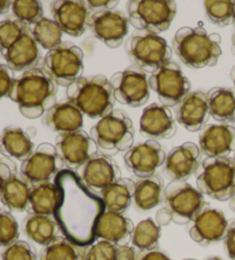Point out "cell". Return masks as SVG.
Returning a JSON list of instances; mask_svg holds the SVG:
<instances>
[{
	"instance_id": "cell-9",
	"label": "cell",
	"mask_w": 235,
	"mask_h": 260,
	"mask_svg": "<svg viewBox=\"0 0 235 260\" xmlns=\"http://www.w3.org/2000/svg\"><path fill=\"white\" fill-rule=\"evenodd\" d=\"M165 208L172 214L177 225H188L209 204L204 195L187 181H171L164 189Z\"/></svg>"
},
{
	"instance_id": "cell-23",
	"label": "cell",
	"mask_w": 235,
	"mask_h": 260,
	"mask_svg": "<svg viewBox=\"0 0 235 260\" xmlns=\"http://www.w3.org/2000/svg\"><path fill=\"white\" fill-rule=\"evenodd\" d=\"M198 143L201 152L207 157H229L235 152V127L228 124L208 125Z\"/></svg>"
},
{
	"instance_id": "cell-19",
	"label": "cell",
	"mask_w": 235,
	"mask_h": 260,
	"mask_svg": "<svg viewBox=\"0 0 235 260\" xmlns=\"http://www.w3.org/2000/svg\"><path fill=\"white\" fill-rule=\"evenodd\" d=\"M202 162L200 147L193 142H185L182 146L174 147L166 155L165 176L172 181H186L189 177L197 173Z\"/></svg>"
},
{
	"instance_id": "cell-20",
	"label": "cell",
	"mask_w": 235,
	"mask_h": 260,
	"mask_svg": "<svg viewBox=\"0 0 235 260\" xmlns=\"http://www.w3.org/2000/svg\"><path fill=\"white\" fill-rule=\"evenodd\" d=\"M51 12L54 21L62 29L63 34L72 37H79L89 28L91 16L86 2L58 0L51 4Z\"/></svg>"
},
{
	"instance_id": "cell-3",
	"label": "cell",
	"mask_w": 235,
	"mask_h": 260,
	"mask_svg": "<svg viewBox=\"0 0 235 260\" xmlns=\"http://www.w3.org/2000/svg\"><path fill=\"white\" fill-rule=\"evenodd\" d=\"M220 36L208 34L202 26L180 28L173 38V52L189 68L215 67L221 55Z\"/></svg>"
},
{
	"instance_id": "cell-29",
	"label": "cell",
	"mask_w": 235,
	"mask_h": 260,
	"mask_svg": "<svg viewBox=\"0 0 235 260\" xmlns=\"http://www.w3.org/2000/svg\"><path fill=\"white\" fill-rule=\"evenodd\" d=\"M135 182L131 179L121 178L103 189L99 196L105 204L106 211L124 213L133 200Z\"/></svg>"
},
{
	"instance_id": "cell-32",
	"label": "cell",
	"mask_w": 235,
	"mask_h": 260,
	"mask_svg": "<svg viewBox=\"0 0 235 260\" xmlns=\"http://www.w3.org/2000/svg\"><path fill=\"white\" fill-rule=\"evenodd\" d=\"M23 231L31 241L43 246L51 243L55 237L58 236L57 232H60L53 216H42V214L33 213H29V216L24 219Z\"/></svg>"
},
{
	"instance_id": "cell-38",
	"label": "cell",
	"mask_w": 235,
	"mask_h": 260,
	"mask_svg": "<svg viewBox=\"0 0 235 260\" xmlns=\"http://www.w3.org/2000/svg\"><path fill=\"white\" fill-rule=\"evenodd\" d=\"M207 15L211 22L219 26L233 23L235 2L230 0H208L204 3Z\"/></svg>"
},
{
	"instance_id": "cell-12",
	"label": "cell",
	"mask_w": 235,
	"mask_h": 260,
	"mask_svg": "<svg viewBox=\"0 0 235 260\" xmlns=\"http://www.w3.org/2000/svg\"><path fill=\"white\" fill-rule=\"evenodd\" d=\"M116 101L132 108L141 107L151 95L147 73L135 66L112 75L109 79Z\"/></svg>"
},
{
	"instance_id": "cell-22",
	"label": "cell",
	"mask_w": 235,
	"mask_h": 260,
	"mask_svg": "<svg viewBox=\"0 0 235 260\" xmlns=\"http://www.w3.org/2000/svg\"><path fill=\"white\" fill-rule=\"evenodd\" d=\"M177 122L187 131L197 132L207 125L210 118L208 92L194 91L174 107Z\"/></svg>"
},
{
	"instance_id": "cell-49",
	"label": "cell",
	"mask_w": 235,
	"mask_h": 260,
	"mask_svg": "<svg viewBox=\"0 0 235 260\" xmlns=\"http://www.w3.org/2000/svg\"><path fill=\"white\" fill-rule=\"evenodd\" d=\"M155 221L159 223V226H168L169 223L172 221V214H171L170 210L168 208H162L156 213Z\"/></svg>"
},
{
	"instance_id": "cell-40",
	"label": "cell",
	"mask_w": 235,
	"mask_h": 260,
	"mask_svg": "<svg viewBox=\"0 0 235 260\" xmlns=\"http://www.w3.org/2000/svg\"><path fill=\"white\" fill-rule=\"evenodd\" d=\"M19 223L11 212L0 209V248L7 246L19 241Z\"/></svg>"
},
{
	"instance_id": "cell-57",
	"label": "cell",
	"mask_w": 235,
	"mask_h": 260,
	"mask_svg": "<svg viewBox=\"0 0 235 260\" xmlns=\"http://www.w3.org/2000/svg\"><path fill=\"white\" fill-rule=\"evenodd\" d=\"M137 260H138V259H137Z\"/></svg>"
},
{
	"instance_id": "cell-45",
	"label": "cell",
	"mask_w": 235,
	"mask_h": 260,
	"mask_svg": "<svg viewBox=\"0 0 235 260\" xmlns=\"http://www.w3.org/2000/svg\"><path fill=\"white\" fill-rule=\"evenodd\" d=\"M225 249L228 257L235 260V219L228 221V228L224 239Z\"/></svg>"
},
{
	"instance_id": "cell-18",
	"label": "cell",
	"mask_w": 235,
	"mask_h": 260,
	"mask_svg": "<svg viewBox=\"0 0 235 260\" xmlns=\"http://www.w3.org/2000/svg\"><path fill=\"white\" fill-rule=\"evenodd\" d=\"M228 228V221L225 214L210 206L198 213L189 223V237L198 245L207 246L223 241Z\"/></svg>"
},
{
	"instance_id": "cell-48",
	"label": "cell",
	"mask_w": 235,
	"mask_h": 260,
	"mask_svg": "<svg viewBox=\"0 0 235 260\" xmlns=\"http://www.w3.org/2000/svg\"><path fill=\"white\" fill-rule=\"evenodd\" d=\"M13 173H14V171H13L10 165L4 162H0V196H2V192L4 187L6 185V182L8 181V179L12 177Z\"/></svg>"
},
{
	"instance_id": "cell-36",
	"label": "cell",
	"mask_w": 235,
	"mask_h": 260,
	"mask_svg": "<svg viewBox=\"0 0 235 260\" xmlns=\"http://www.w3.org/2000/svg\"><path fill=\"white\" fill-rule=\"evenodd\" d=\"M31 34L36 42L44 49L51 51V49L61 45L63 31L54 20L43 17L35 25L31 26Z\"/></svg>"
},
{
	"instance_id": "cell-46",
	"label": "cell",
	"mask_w": 235,
	"mask_h": 260,
	"mask_svg": "<svg viewBox=\"0 0 235 260\" xmlns=\"http://www.w3.org/2000/svg\"><path fill=\"white\" fill-rule=\"evenodd\" d=\"M139 251L135 250L134 246L128 245H116L114 260H137Z\"/></svg>"
},
{
	"instance_id": "cell-44",
	"label": "cell",
	"mask_w": 235,
	"mask_h": 260,
	"mask_svg": "<svg viewBox=\"0 0 235 260\" xmlns=\"http://www.w3.org/2000/svg\"><path fill=\"white\" fill-rule=\"evenodd\" d=\"M119 4L120 2H117V0H101V2H98V0H89V2H86L87 8L91 14L106 11H114V8Z\"/></svg>"
},
{
	"instance_id": "cell-55",
	"label": "cell",
	"mask_w": 235,
	"mask_h": 260,
	"mask_svg": "<svg viewBox=\"0 0 235 260\" xmlns=\"http://www.w3.org/2000/svg\"><path fill=\"white\" fill-rule=\"evenodd\" d=\"M233 25H234V28H235V13H234V19H233Z\"/></svg>"
},
{
	"instance_id": "cell-1",
	"label": "cell",
	"mask_w": 235,
	"mask_h": 260,
	"mask_svg": "<svg viewBox=\"0 0 235 260\" xmlns=\"http://www.w3.org/2000/svg\"><path fill=\"white\" fill-rule=\"evenodd\" d=\"M57 201L53 217L61 234L87 248L97 240L99 219L106 211L99 194L90 190L74 170L65 169L54 179Z\"/></svg>"
},
{
	"instance_id": "cell-17",
	"label": "cell",
	"mask_w": 235,
	"mask_h": 260,
	"mask_svg": "<svg viewBox=\"0 0 235 260\" xmlns=\"http://www.w3.org/2000/svg\"><path fill=\"white\" fill-rule=\"evenodd\" d=\"M129 17L119 11H106L91 14L89 28L109 48H119L130 30Z\"/></svg>"
},
{
	"instance_id": "cell-50",
	"label": "cell",
	"mask_w": 235,
	"mask_h": 260,
	"mask_svg": "<svg viewBox=\"0 0 235 260\" xmlns=\"http://www.w3.org/2000/svg\"><path fill=\"white\" fill-rule=\"evenodd\" d=\"M11 8H12V2H8V0H0V15L6 14Z\"/></svg>"
},
{
	"instance_id": "cell-53",
	"label": "cell",
	"mask_w": 235,
	"mask_h": 260,
	"mask_svg": "<svg viewBox=\"0 0 235 260\" xmlns=\"http://www.w3.org/2000/svg\"><path fill=\"white\" fill-rule=\"evenodd\" d=\"M232 53L235 55V34L233 35V37H232Z\"/></svg>"
},
{
	"instance_id": "cell-13",
	"label": "cell",
	"mask_w": 235,
	"mask_h": 260,
	"mask_svg": "<svg viewBox=\"0 0 235 260\" xmlns=\"http://www.w3.org/2000/svg\"><path fill=\"white\" fill-rule=\"evenodd\" d=\"M66 164L60 157L55 146L43 142L28 158L22 162L21 174L31 185L51 182L65 170Z\"/></svg>"
},
{
	"instance_id": "cell-51",
	"label": "cell",
	"mask_w": 235,
	"mask_h": 260,
	"mask_svg": "<svg viewBox=\"0 0 235 260\" xmlns=\"http://www.w3.org/2000/svg\"><path fill=\"white\" fill-rule=\"evenodd\" d=\"M229 206H230V209L233 210V211L235 212V195H234V197L232 200H230V203H229Z\"/></svg>"
},
{
	"instance_id": "cell-21",
	"label": "cell",
	"mask_w": 235,
	"mask_h": 260,
	"mask_svg": "<svg viewBox=\"0 0 235 260\" xmlns=\"http://www.w3.org/2000/svg\"><path fill=\"white\" fill-rule=\"evenodd\" d=\"M140 133L157 139H171L177 133V119L169 107L152 103L143 109L140 118Z\"/></svg>"
},
{
	"instance_id": "cell-42",
	"label": "cell",
	"mask_w": 235,
	"mask_h": 260,
	"mask_svg": "<svg viewBox=\"0 0 235 260\" xmlns=\"http://www.w3.org/2000/svg\"><path fill=\"white\" fill-rule=\"evenodd\" d=\"M116 245L108 241L99 240L87 246L85 260H114Z\"/></svg>"
},
{
	"instance_id": "cell-7",
	"label": "cell",
	"mask_w": 235,
	"mask_h": 260,
	"mask_svg": "<svg viewBox=\"0 0 235 260\" xmlns=\"http://www.w3.org/2000/svg\"><path fill=\"white\" fill-rule=\"evenodd\" d=\"M126 10L130 23L135 29L159 35L170 28L177 14V3L171 0H131Z\"/></svg>"
},
{
	"instance_id": "cell-2",
	"label": "cell",
	"mask_w": 235,
	"mask_h": 260,
	"mask_svg": "<svg viewBox=\"0 0 235 260\" xmlns=\"http://www.w3.org/2000/svg\"><path fill=\"white\" fill-rule=\"evenodd\" d=\"M57 84L44 68L25 71L13 83L10 98L19 106L22 116L36 119L56 105Z\"/></svg>"
},
{
	"instance_id": "cell-4",
	"label": "cell",
	"mask_w": 235,
	"mask_h": 260,
	"mask_svg": "<svg viewBox=\"0 0 235 260\" xmlns=\"http://www.w3.org/2000/svg\"><path fill=\"white\" fill-rule=\"evenodd\" d=\"M68 101L92 119H101L114 111L115 98L110 80L103 75L80 77L67 87Z\"/></svg>"
},
{
	"instance_id": "cell-15",
	"label": "cell",
	"mask_w": 235,
	"mask_h": 260,
	"mask_svg": "<svg viewBox=\"0 0 235 260\" xmlns=\"http://www.w3.org/2000/svg\"><path fill=\"white\" fill-rule=\"evenodd\" d=\"M126 169L138 178L155 176V172L164 165L166 155L156 140H147L133 146L124 152Z\"/></svg>"
},
{
	"instance_id": "cell-11",
	"label": "cell",
	"mask_w": 235,
	"mask_h": 260,
	"mask_svg": "<svg viewBox=\"0 0 235 260\" xmlns=\"http://www.w3.org/2000/svg\"><path fill=\"white\" fill-rule=\"evenodd\" d=\"M149 86L156 93L161 105L175 107L189 93L191 83L175 62L170 61L149 77Z\"/></svg>"
},
{
	"instance_id": "cell-26",
	"label": "cell",
	"mask_w": 235,
	"mask_h": 260,
	"mask_svg": "<svg viewBox=\"0 0 235 260\" xmlns=\"http://www.w3.org/2000/svg\"><path fill=\"white\" fill-rule=\"evenodd\" d=\"M43 123L58 134L71 133L82 129L84 114L71 102H61L43 116Z\"/></svg>"
},
{
	"instance_id": "cell-6",
	"label": "cell",
	"mask_w": 235,
	"mask_h": 260,
	"mask_svg": "<svg viewBox=\"0 0 235 260\" xmlns=\"http://www.w3.org/2000/svg\"><path fill=\"white\" fill-rule=\"evenodd\" d=\"M196 186L203 195L216 201H230L235 195V158L207 157L196 176Z\"/></svg>"
},
{
	"instance_id": "cell-39",
	"label": "cell",
	"mask_w": 235,
	"mask_h": 260,
	"mask_svg": "<svg viewBox=\"0 0 235 260\" xmlns=\"http://www.w3.org/2000/svg\"><path fill=\"white\" fill-rule=\"evenodd\" d=\"M30 26L22 24L17 20L7 19L0 21V55L4 57L13 45L23 36Z\"/></svg>"
},
{
	"instance_id": "cell-30",
	"label": "cell",
	"mask_w": 235,
	"mask_h": 260,
	"mask_svg": "<svg viewBox=\"0 0 235 260\" xmlns=\"http://www.w3.org/2000/svg\"><path fill=\"white\" fill-rule=\"evenodd\" d=\"M134 186L133 201L142 211L152 210L164 201V186L159 176L139 178Z\"/></svg>"
},
{
	"instance_id": "cell-27",
	"label": "cell",
	"mask_w": 235,
	"mask_h": 260,
	"mask_svg": "<svg viewBox=\"0 0 235 260\" xmlns=\"http://www.w3.org/2000/svg\"><path fill=\"white\" fill-rule=\"evenodd\" d=\"M31 188L33 185L21 173L14 172L3 189L0 196L2 204L11 211H28Z\"/></svg>"
},
{
	"instance_id": "cell-31",
	"label": "cell",
	"mask_w": 235,
	"mask_h": 260,
	"mask_svg": "<svg viewBox=\"0 0 235 260\" xmlns=\"http://www.w3.org/2000/svg\"><path fill=\"white\" fill-rule=\"evenodd\" d=\"M210 116L223 124L235 123V88L214 87L208 92Z\"/></svg>"
},
{
	"instance_id": "cell-41",
	"label": "cell",
	"mask_w": 235,
	"mask_h": 260,
	"mask_svg": "<svg viewBox=\"0 0 235 260\" xmlns=\"http://www.w3.org/2000/svg\"><path fill=\"white\" fill-rule=\"evenodd\" d=\"M2 260H37V254L28 242L16 241L3 250Z\"/></svg>"
},
{
	"instance_id": "cell-52",
	"label": "cell",
	"mask_w": 235,
	"mask_h": 260,
	"mask_svg": "<svg viewBox=\"0 0 235 260\" xmlns=\"http://www.w3.org/2000/svg\"><path fill=\"white\" fill-rule=\"evenodd\" d=\"M230 78H232L233 83H234V86H235V67H233L232 71H230Z\"/></svg>"
},
{
	"instance_id": "cell-47",
	"label": "cell",
	"mask_w": 235,
	"mask_h": 260,
	"mask_svg": "<svg viewBox=\"0 0 235 260\" xmlns=\"http://www.w3.org/2000/svg\"><path fill=\"white\" fill-rule=\"evenodd\" d=\"M138 260H171L164 252L159 250L139 251Z\"/></svg>"
},
{
	"instance_id": "cell-24",
	"label": "cell",
	"mask_w": 235,
	"mask_h": 260,
	"mask_svg": "<svg viewBox=\"0 0 235 260\" xmlns=\"http://www.w3.org/2000/svg\"><path fill=\"white\" fill-rule=\"evenodd\" d=\"M4 59L7 62V66L17 73L23 74L25 71L37 68L42 60V53L39 45L33 37L30 28L8 49V52L4 55Z\"/></svg>"
},
{
	"instance_id": "cell-34",
	"label": "cell",
	"mask_w": 235,
	"mask_h": 260,
	"mask_svg": "<svg viewBox=\"0 0 235 260\" xmlns=\"http://www.w3.org/2000/svg\"><path fill=\"white\" fill-rule=\"evenodd\" d=\"M86 249L58 235L40 251V260H85Z\"/></svg>"
},
{
	"instance_id": "cell-43",
	"label": "cell",
	"mask_w": 235,
	"mask_h": 260,
	"mask_svg": "<svg viewBox=\"0 0 235 260\" xmlns=\"http://www.w3.org/2000/svg\"><path fill=\"white\" fill-rule=\"evenodd\" d=\"M14 80V71L7 64L0 63V100L10 96Z\"/></svg>"
},
{
	"instance_id": "cell-54",
	"label": "cell",
	"mask_w": 235,
	"mask_h": 260,
	"mask_svg": "<svg viewBox=\"0 0 235 260\" xmlns=\"http://www.w3.org/2000/svg\"><path fill=\"white\" fill-rule=\"evenodd\" d=\"M207 260H223V259H220L218 257H212V258H209V259H207Z\"/></svg>"
},
{
	"instance_id": "cell-25",
	"label": "cell",
	"mask_w": 235,
	"mask_h": 260,
	"mask_svg": "<svg viewBox=\"0 0 235 260\" xmlns=\"http://www.w3.org/2000/svg\"><path fill=\"white\" fill-rule=\"evenodd\" d=\"M133 230L132 220L123 213L105 211L99 219L97 239L108 241L115 245H128Z\"/></svg>"
},
{
	"instance_id": "cell-14",
	"label": "cell",
	"mask_w": 235,
	"mask_h": 260,
	"mask_svg": "<svg viewBox=\"0 0 235 260\" xmlns=\"http://www.w3.org/2000/svg\"><path fill=\"white\" fill-rule=\"evenodd\" d=\"M75 172L90 190L97 194L122 178V171L111 156L98 152L89 158Z\"/></svg>"
},
{
	"instance_id": "cell-8",
	"label": "cell",
	"mask_w": 235,
	"mask_h": 260,
	"mask_svg": "<svg viewBox=\"0 0 235 260\" xmlns=\"http://www.w3.org/2000/svg\"><path fill=\"white\" fill-rule=\"evenodd\" d=\"M126 51L135 67L151 74L170 62L172 56L168 42L160 35L151 32L133 35L126 43Z\"/></svg>"
},
{
	"instance_id": "cell-56",
	"label": "cell",
	"mask_w": 235,
	"mask_h": 260,
	"mask_svg": "<svg viewBox=\"0 0 235 260\" xmlns=\"http://www.w3.org/2000/svg\"><path fill=\"white\" fill-rule=\"evenodd\" d=\"M184 260H196V259H191V258H187V259H184Z\"/></svg>"
},
{
	"instance_id": "cell-5",
	"label": "cell",
	"mask_w": 235,
	"mask_h": 260,
	"mask_svg": "<svg viewBox=\"0 0 235 260\" xmlns=\"http://www.w3.org/2000/svg\"><path fill=\"white\" fill-rule=\"evenodd\" d=\"M90 136L102 154L111 156L128 151L133 147V122L123 110H114L99 119L91 128Z\"/></svg>"
},
{
	"instance_id": "cell-33",
	"label": "cell",
	"mask_w": 235,
	"mask_h": 260,
	"mask_svg": "<svg viewBox=\"0 0 235 260\" xmlns=\"http://www.w3.org/2000/svg\"><path fill=\"white\" fill-rule=\"evenodd\" d=\"M57 201V190L54 181L34 185L29 199V213L53 216Z\"/></svg>"
},
{
	"instance_id": "cell-37",
	"label": "cell",
	"mask_w": 235,
	"mask_h": 260,
	"mask_svg": "<svg viewBox=\"0 0 235 260\" xmlns=\"http://www.w3.org/2000/svg\"><path fill=\"white\" fill-rule=\"evenodd\" d=\"M11 10L15 20L30 28L44 17L42 3L37 0H15L12 2Z\"/></svg>"
},
{
	"instance_id": "cell-10",
	"label": "cell",
	"mask_w": 235,
	"mask_h": 260,
	"mask_svg": "<svg viewBox=\"0 0 235 260\" xmlns=\"http://www.w3.org/2000/svg\"><path fill=\"white\" fill-rule=\"evenodd\" d=\"M43 68L57 85L68 87L82 77L84 53L70 42L62 43L46 53L43 60Z\"/></svg>"
},
{
	"instance_id": "cell-16",
	"label": "cell",
	"mask_w": 235,
	"mask_h": 260,
	"mask_svg": "<svg viewBox=\"0 0 235 260\" xmlns=\"http://www.w3.org/2000/svg\"><path fill=\"white\" fill-rule=\"evenodd\" d=\"M55 148L67 169L76 170L99 152L97 143L87 132L80 131L58 134Z\"/></svg>"
},
{
	"instance_id": "cell-35",
	"label": "cell",
	"mask_w": 235,
	"mask_h": 260,
	"mask_svg": "<svg viewBox=\"0 0 235 260\" xmlns=\"http://www.w3.org/2000/svg\"><path fill=\"white\" fill-rule=\"evenodd\" d=\"M161 237V226L154 219L147 218L134 227L131 243L138 251L157 250Z\"/></svg>"
},
{
	"instance_id": "cell-28",
	"label": "cell",
	"mask_w": 235,
	"mask_h": 260,
	"mask_svg": "<svg viewBox=\"0 0 235 260\" xmlns=\"http://www.w3.org/2000/svg\"><path fill=\"white\" fill-rule=\"evenodd\" d=\"M0 151L7 157L25 160L35 151L34 142L24 129L8 126L0 134Z\"/></svg>"
}]
</instances>
